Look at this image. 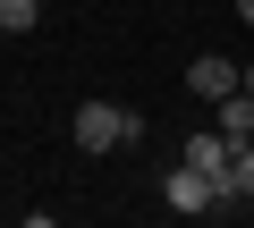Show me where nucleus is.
Instances as JSON below:
<instances>
[{
	"instance_id": "1",
	"label": "nucleus",
	"mask_w": 254,
	"mask_h": 228,
	"mask_svg": "<svg viewBox=\"0 0 254 228\" xmlns=\"http://www.w3.org/2000/svg\"><path fill=\"white\" fill-rule=\"evenodd\" d=\"M68 136H76L85 152H127V144L144 136V119H136L127 101H76V119H68Z\"/></svg>"
},
{
	"instance_id": "2",
	"label": "nucleus",
	"mask_w": 254,
	"mask_h": 228,
	"mask_svg": "<svg viewBox=\"0 0 254 228\" xmlns=\"http://www.w3.org/2000/svg\"><path fill=\"white\" fill-rule=\"evenodd\" d=\"M161 203H170L178 220H203V211H220V186H212L203 169H187V161H170V169H161Z\"/></svg>"
},
{
	"instance_id": "3",
	"label": "nucleus",
	"mask_w": 254,
	"mask_h": 228,
	"mask_svg": "<svg viewBox=\"0 0 254 228\" xmlns=\"http://www.w3.org/2000/svg\"><path fill=\"white\" fill-rule=\"evenodd\" d=\"M187 93H195V101H220V93H237V59H220V51L187 59Z\"/></svg>"
},
{
	"instance_id": "4",
	"label": "nucleus",
	"mask_w": 254,
	"mask_h": 228,
	"mask_svg": "<svg viewBox=\"0 0 254 228\" xmlns=\"http://www.w3.org/2000/svg\"><path fill=\"white\" fill-rule=\"evenodd\" d=\"M229 152H237V144H229V136H220V127H203V136H187V144H178V161H187V169H203V178H212V186H220V178H229Z\"/></svg>"
},
{
	"instance_id": "5",
	"label": "nucleus",
	"mask_w": 254,
	"mask_h": 228,
	"mask_svg": "<svg viewBox=\"0 0 254 228\" xmlns=\"http://www.w3.org/2000/svg\"><path fill=\"white\" fill-rule=\"evenodd\" d=\"M212 127H220V136H229V144H246V136H254V93H246V85H237V93H220V101H212Z\"/></svg>"
},
{
	"instance_id": "6",
	"label": "nucleus",
	"mask_w": 254,
	"mask_h": 228,
	"mask_svg": "<svg viewBox=\"0 0 254 228\" xmlns=\"http://www.w3.org/2000/svg\"><path fill=\"white\" fill-rule=\"evenodd\" d=\"M229 203H254V136L229 152V178H220V211H229Z\"/></svg>"
},
{
	"instance_id": "7",
	"label": "nucleus",
	"mask_w": 254,
	"mask_h": 228,
	"mask_svg": "<svg viewBox=\"0 0 254 228\" xmlns=\"http://www.w3.org/2000/svg\"><path fill=\"white\" fill-rule=\"evenodd\" d=\"M34 17H43V0H0V34H34Z\"/></svg>"
},
{
	"instance_id": "8",
	"label": "nucleus",
	"mask_w": 254,
	"mask_h": 228,
	"mask_svg": "<svg viewBox=\"0 0 254 228\" xmlns=\"http://www.w3.org/2000/svg\"><path fill=\"white\" fill-rule=\"evenodd\" d=\"M237 17H246V26H254V0H237Z\"/></svg>"
},
{
	"instance_id": "9",
	"label": "nucleus",
	"mask_w": 254,
	"mask_h": 228,
	"mask_svg": "<svg viewBox=\"0 0 254 228\" xmlns=\"http://www.w3.org/2000/svg\"><path fill=\"white\" fill-rule=\"evenodd\" d=\"M237 85H246V93H254V68H237Z\"/></svg>"
}]
</instances>
